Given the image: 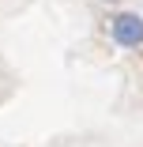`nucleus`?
I'll list each match as a JSON object with an SVG mask.
<instances>
[{"label":"nucleus","instance_id":"f257e3e1","mask_svg":"<svg viewBox=\"0 0 143 147\" xmlns=\"http://www.w3.org/2000/svg\"><path fill=\"white\" fill-rule=\"evenodd\" d=\"M109 38L121 49H139L143 45V19L136 11H117L109 19Z\"/></svg>","mask_w":143,"mask_h":147},{"label":"nucleus","instance_id":"f03ea898","mask_svg":"<svg viewBox=\"0 0 143 147\" xmlns=\"http://www.w3.org/2000/svg\"><path fill=\"white\" fill-rule=\"evenodd\" d=\"M98 4H117V0H98Z\"/></svg>","mask_w":143,"mask_h":147}]
</instances>
